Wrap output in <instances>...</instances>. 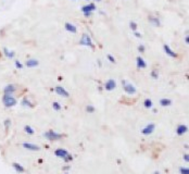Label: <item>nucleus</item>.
Returning a JSON list of instances; mask_svg holds the SVG:
<instances>
[{
    "label": "nucleus",
    "instance_id": "nucleus-5",
    "mask_svg": "<svg viewBox=\"0 0 189 174\" xmlns=\"http://www.w3.org/2000/svg\"><path fill=\"white\" fill-rule=\"evenodd\" d=\"M155 123H149V124H147L146 126L141 129V134L148 136V135H151L152 133L155 132Z\"/></svg>",
    "mask_w": 189,
    "mask_h": 174
},
{
    "label": "nucleus",
    "instance_id": "nucleus-26",
    "mask_svg": "<svg viewBox=\"0 0 189 174\" xmlns=\"http://www.w3.org/2000/svg\"><path fill=\"white\" fill-rule=\"evenodd\" d=\"M95 111H96V108L93 105H88L86 107V112H88V113H93Z\"/></svg>",
    "mask_w": 189,
    "mask_h": 174
},
{
    "label": "nucleus",
    "instance_id": "nucleus-31",
    "mask_svg": "<svg viewBox=\"0 0 189 174\" xmlns=\"http://www.w3.org/2000/svg\"><path fill=\"white\" fill-rule=\"evenodd\" d=\"M179 172H181V174H189V169L188 168H181Z\"/></svg>",
    "mask_w": 189,
    "mask_h": 174
},
{
    "label": "nucleus",
    "instance_id": "nucleus-23",
    "mask_svg": "<svg viewBox=\"0 0 189 174\" xmlns=\"http://www.w3.org/2000/svg\"><path fill=\"white\" fill-rule=\"evenodd\" d=\"M24 132L28 135H34L35 134V131L32 126H29V125H25L24 126Z\"/></svg>",
    "mask_w": 189,
    "mask_h": 174
},
{
    "label": "nucleus",
    "instance_id": "nucleus-36",
    "mask_svg": "<svg viewBox=\"0 0 189 174\" xmlns=\"http://www.w3.org/2000/svg\"><path fill=\"white\" fill-rule=\"evenodd\" d=\"M184 160H185V161H186V162H188V161H189V158H188V155H187V153H186V155H184Z\"/></svg>",
    "mask_w": 189,
    "mask_h": 174
},
{
    "label": "nucleus",
    "instance_id": "nucleus-40",
    "mask_svg": "<svg viewBox=\"0 0 189 174\" xmlns=\"http://www.w3.org/2000/svg\"><path fill=\"white\" fill-rule=\"evenodd\" d=\"M93 1H101V0H93Z\"/></svg>",
    "mask_w": 189,
    "mask_h": 174
},
{
    "label": "nucleus",
    "instance_id": "nucleus-43",
    "mask_svg": "<svg viewBox=\"0 0 189 174\" xmlns=\"http://www.w3.org/2000/svg\"><path fill=\"white\" fill-rule=\"evenodd\" d=\"M87 1H89V0H87Z\"/></svg>",
    "mask_w": 189,
    "mask_h": 174
},
{
    "label": "nucleus",
    "instance_id": "nucleus-37",
    "mask_svg": "<svg viewBox=\"0 0 189 174\" xmlns=\"http://www.w3.org/2000/svg\"><path fill=\"white\" fill-rule=\"evenodd\" d=\"M90 15H91V13H84V16H85V18H89Z\"/></svg>",
    "mask_w": 189,
    "mask_h": 174
},
{
    "label": "nucleus",
    "instance_id": "nucleus-8",
    "mask_svg": "<svg viewBox=\"0 0 189 174\" xmlns=\"http://www.w3.org/2000/svg\"><path fill=\"white\" fill-rule=\"evenodd\" d=\"M80 10H82L83 13H93V11L97 10V7L95 3L91 2V3H88V5H84V7H82Z\"/></svg>",
    "mask_w": 189,
    "mask_h": 174
},
{
    "label": "nucleus",
    "instance_id": "nucleus-11",
    "mask_svg": "<svg viewBox=\"0 0 189 174\" xmlns=\"http://www.w3.org/2000/svg\"><path fill=\"white\" fill-rule=\"evenodd\" d=\"M163 49H164V52L166 53L168 57H171V58H177V57H178V55H177L175 51H173V49L168 45H166V44L163 46Z\"/></svg>",
    "mask_w": 189,
    "mask_h": 174
},
{
    "label": "nucleus",
    "instance_id": "nucleus-30",
    "mask_svg": "<svg viewBox=\"0 0 189 174\" xmlns=\"http://www.w3.org/2000/svg\"><path fill=\"white\" fill-rule=\"evenodd\" d=\"M14 64H15V68H16V69H20V70H21V69H23V68H24V66H23V64H22L19 60H16L15 62H14Z\"/></svg>",
    "mask_w": 189,
    "mask_h": 174
},
{
    "label": "nucleus",
    "instance_id": "nucleus-29",
    "mask_svg": "<svg viewBox=\"0 0 189 174\" xmlns=\"http://www.w3.org/2000/svg\"><path fill=\"white\" fill-rule=\"evenodd\" d=\"M107 59L110 61V62H111V63H115V62H116V61H115V58L111 55V53H108V55H107Z\"/></svg>",
    "mask_w": 189,
    "mask_h": 174
},
{
    "label": "nucleus",
    "instance_id": "nucleus-38",
    "mask_svg": "<svg viewBox=\"0 0 189 174\" xmlns=\"http://www.w3.org/2000/svg\"><path fill=\"white\" fill-rule=\"evenodd\" d=\"M97 62H98L99 66H101V61H100V60H98V61H97Z\"/></svg>",
    "mask_w": 189,
    "mask_h": 174
},
{
    "label": "nucleus",
    "instance_id": "nucleus-4",
    "mask_svg": "<svg viewBox=\"0 0 189 174\" xmlns=\"http://www.w3.org/2000/svg\"><path fill=\"white\" fill-rule=\"evenodd\" d=\"M80 46H85V47H90L93 48V39H91V37L87 34V33H84L82 35V38L80 40Z\"/></svg>",
    "mask_w": 189,
    "mask_h": 174
},
{
    "label": "nucleus",
    "instance_id": "nucleus-39",
    "mask_svg": "<svg viewBox=\"0 0 189 174\" xmlns=\"http://www.w3.org/2000/svg\"><path fill=\"white\" fill-rule=\"evenodd\" d=\"M155 174H160V173H159V172H158V171H155Z\"/></svg>",
    "mask_w": 189,
    "mask_h": 174
},
{
    "label": "nucleus",
    "instance_id": "nucleus-17",
    "mask_svg": "<svg viewBox=\"0 0 189 174\" xmlns=\"http://www.w3.org/2000/svg\"><path fill=\"white\" fill-rule=\"evenodd\" d=\"M25 65L27 66V68H36V66L39 65V61L36 60V59H28V60H26V62H25Z\"/></svg>",
    "mask_w": 189,
    "mask_h": 174
},
{
    "label": "nucleus",
    "instance_id": "nucleus-12",
    "mask_svg": "<svg viewBox=\"0 0 189 174\" xmlns=\"http://www.w3.org/2000/svg\"><path fill=\"white\" fill-rule=\"evenodd\" d=\"M22 146L27 149V150H31V151H38L40 150V147L38 145H35V144H31V142H23Z\"/></svg>",
    "mask_w": 189,
    "mask_h": 174
},
{
    "label": "nucleus",
    "instance_id": "nucleus-32",
    "mask_svg": "<svg viewBox=\"0 0 189 174\" xmlns=\"http://www.w3.org/2000/svg\"><path fill=\"white\" fill-rule=\"evenodd\" d=\"M138 51H139V52H141V53H144L145 51H146V48H145V46L144 45H139L138 46Z\"/></svg>",
    "mask_w": 189,
    "mask_h": 174
},
{
    "label": "nucleus",
    "instance_id": "nucleus-35",
    "mask_svg": "<svg viewBox=\"0 0 189 174\" xmlns=\"http://www.w3.org/2000/svg\"><path fill=\"white\" fill-rule=\"evenodd\" d=\"M185 42H186L187 45L189 44V36L188 35H186V37H185Z\"/></svg>",
    "mask_w": 189,
    "mask_h": 174
},
{
    "label": "nucleus",
    "instance_id": "nucleus-16",
    "mask_svg": "<svg viewBox=\"0 0 189 174\" xmlns=\"http://www.w3.org/2000/svg\"><path fill=\"white\" fill-rule=\"evenodd\" d=\"M136 65H137L138 69H146L147 62L144 60V58H141V57H137V58H136Z\"/></svg>",
    "mask_w": 189,
    "mask_h": 174
},
{
    "label": "nucleus",
    "instance_id": "nucleus-14",
    "mask_svg": "<svg viewBox=\"0 0 189 174\" xmlns=\"http://www.w3.org/2000/svg\"><path fill=\"white\" fill-rule=\"evenodd\" d=\"M148 20H149L150 24H151V25H153V26H155V27L161 26V21H160V18H157V16L149 15V16H148Z\"/></svg>",
    "mask_w": 189,
    "mask_h": 174
},
{
    "label": "nucleus",
    "instance_id": "nucleus-42",
    "mask_svg": "<svg viewBox=\"0 0 189 174\" xmlns=\"http://www.w3.org/2000/svg\"><path fill=\"white\" fill-rule=\"evenodd\" d=\"M64 174H69V173H64Z\"/></svg>",
    "mask_w": 189,
    "mask_h": 174
},
{
    "label": "nucleus",
    "instance_id": "nucleus-18",
    "mask_svg": "<svg viewBox=\"0 0 189 174\" xmlns=\"http://www.w3.org/2000/svg\"><path fill=\"white\" fill-rule=\"evenodd\" d=\"M12 168H13L18 173H24L25 172L24 166H22V164L18 163V162H13V163H12Z\"/></svg>",
    "mask_w": 189,
    "mask_h": 174
},
{
    "label": "nucleus",
    "instance_id": "nucleus-21",
    "mask_svg": "<svg viewBox=\"0 0 189 174\" xmlns=\"http://www.w3.org/2000/svg\"><path fill=\"white\" fill-rule=\"evenodd\" d=\"M172 102H173V101L171 100V99H168V98H162L160 100V105H162V107H168V105H172Z\"/></svg>",
    "mask_w": 189,
    "mask_h": 174
},
{
    "label": "nucleus",
    "instance_id": "nucleus-27",
    "mask_svg": "<svg viewBox=\"0 0 189 174\" xmlns=\"http://www.w3.org/2000/svg\"><path fill=\"white\" fill-rule=\"evenodd\" d=\"M3 125H5V131H8V129H10V126H11V120L10 119H5V121H3Z\"/></svg>",
    "mask_w": 189,
    "mask_h": 174
},
{
    "label": "nucleus",
    "instance_id": "nucleus-34",
    "mask_svg": "<svg viewBox=\"0 0 189 174\" xmlns=\"http://www.w3.org/2000/svg\"><path fill=\"white\" fill-rule=\"evenodd\" d=\"M133 33H134V35L137 37V38H141V34H140V33H138L137 31H136V32H133Z\"/></svg>",
    "mask_w": 189,
    "mask_h": 174
},
{
    "label": "nucleus",
    "instance_id": "nucleus-10",
    "mask_svg": "<svg viewBox=\"0 0 189 174\" xmlns=\"http://www.w3.org/2000/svg\"><path fill=\"white\" fill-rule=\"evenodd\" d=\"M64 28H65L67 32L72 33V34H76L77 33V27L75 26L74 24L70 23V22H65L64 23Z\"/></svg>",
    "mask_w": 189,
    "mask_h": 174
},
{
    "label": "nucleus",
    "instance_id": "nucleus-9",
    "mask_svg": "<svg viewBox=\"0 0 189 174\" xmlns=\"http://www.w3.org/2000/svg\"><path fill=\"white\" fill-rule=\"evenodd\" d=\"M16 86L14 84H8L7 86L3 88V94H7V95H13L14 92H16Z\"/></svg>",
    "mask_w": 189,
    "mask_h": 174
},
{
    "label": "nucleus",
    "instance_id": "nucleus-41",
    "mask_svg": "<svg viewBox=\"0 0 189 174\" xmlns=\"http://www.w3.org/2000/svg\"><path fill=\"white\" fill-rule=\"evenodd\" d=\"M72 1H76V0H72Z\"/></svg>",
    "mask_w": 189,
    "mask_h": 174
},
{
    "label": "nucleus",
    "instance_id": "nucleus-2",
    "mask_svg": "<svg viewBox=\"0 0 189 174\" xmlns=\"http://www.w3.org/2000/svg\"><path fill=\"white\" fill-rule=\"evenodd\" d=\"M122 86H123L124 92H125L126 94H128V95H135L136 92H137V88H136L133 84H131V83H128L127 81H125V79L122 81Z\"/></svg>",
    "mask_w": 189,
    "mask_h": 174
},
{
    "label": "nucleus",
    "instance_id": "nucleus-28",
    "mask_svg": "<svg viewBox=\"0 0 189 174\" xmlns=\"http://www.w3.org/2000/svg\"><path fill=\"white\" fill-rule=\"evenodd\" d=\"M150 75H151V77L153 79H159V72L157 71V70H152L151 71V73H150Z\"/></svg>",
    "mask_w": 189,
    "mask_h": 174
},
{
    "label": "nucleus",
    "instance_id": "nucleus-20",
    "mask_svg": "<svg viewBox=\"0 0 189 174\" xmlns=\"http://www.w3.org/2000/svg\"><path fill=\"white\" fill-rule=\"evenodd\" d=\"M3 53H5V55L8 59H13L14 55H15V52L14 51H10L8 48H3Z\"/></svg>",
    "mask_w": 189,
    "mask_h": 174
},
{
    "label": "nucleus",
    "instance_id": "nucleus-7",
    "mask_svg": "<svg viewBox=\"0 0 189 174\" xmlns=\"http://www.w3.org/2000/svg\"><path fill=\"white\" fill-rule=\"evenodd\" d=\"M54 92H56L57 95L61 96V97H64V98L70 97V92L62 86H56L54 87Z\"/></svg>",
    "mask_w": 189,
    "mask_h": 174
},
{
    "label": "nucleus",
    "instance_id": "nucleus-24",
    "mask_svg": "<svg viewBox=\"0 0 189 174\" xmlns=\"http://www.w3.org/2000/svg\"><path fill=\"white\" fill-rule=\"evenodd\" d=\"M129 28L133 31V32H136L137 31V28H138V25H137V23L134 21H131L129 22Z\"/></svg>",
    "mask_w": 189,
    "mask_h": 174
},
{
    "label": "nucleus",
    "instance_id": "nucleus-3",
    "mask_svg": "<svg viewBox=\"0 0 189 174\" xmlns=\"http://www.w3.org/2000/svg\"><path fill=\"white\" fill-rule=\"evenodd\" d=\"M44 136L48 140H50V142H54V140L61 139V138L63 137V134H60V133H57V132H54V131H52V129H50L48 132L44 133Z\"/></svg>",
    "mask_w": 189,
    "mask_h": 174
},
{
    "label": "nucleus",
    "instance_id": "nucleus-22",
    "mask_svg": "<svg viewBox=\"0 0 189 174\" xmlns=\"http://www.w3.org/2000/svg\"><path fill=\"white\" fill-rule=\"evenodd\" d=\"M152 105H153V102H152V100L150 99V98H147V99H145L144 101V107L146 109H151Z\"/></svg>",
    "mask_w": 189,
    "mask_h": 174
},
{
    "label": "nucleus",
    "instance_id": "nucleus-15",
    "mask_svg": "<svg viewBox=\"0 0 189 174\" xmlns=\"http://www.w3.org/2000/svg\"><path fill=\"white\" fill-rule=\"evenodd\" d=\"M54 155H56L58 158L64 159L65 157L67 156V155H69V152H67V150L63 149V148H59V149H57V150L54 151Z\"/></svg>",
    "mask_w": 189,
    "mask_h": 174
},
{
    "label": "nucleus",
    "instance_id": "nucleus-13",
    "mask_svg": "<svg viewBox=\"0 0 189 174\" xmlns=\"http://www.w3.org/2000/svg\"><path fill=\"white\" fill-rule=\"evenodd\" d=\"M187 132H188V126L185 125V124H179L178 126L176 127V134L178 135V136L186 134Z\"/></svg>",
    "mask_w": 189,
    "mask_h": 174
},
{
    "label": "nucleus",
    "instance_id": "nucleus-6",
    "mask_svg": "<svg viewBox=\"0 0 189 174\" xmlns=\"http://www.w3.org/2000/svg\"><path fill=\"white\" fill-rule=\"evenodd\" d=\"M103 87L107 92H112V90H114L115 88H116V82H115L114 79H108L107 82L104 83Z\"/></svg>",
    "mask_w": 189,
    "mask_h": 174
},
{
    "label": "nucleus",
    "instance_id": "nucleus-1",
    "mask_svg": "<svg viewBox=\"0 0 189 174\" xmlns=\"http://www.w3.org/2000/svg\"><path fill=\"white\" fill-rule=\"evenodd\" d=\"M2 103L5 108H12L18 103L16 98L13 97V95H7V94H3L2 95Z\"/></svg>",
    "mask_w": 189,
    "mask_h": 174
},
{
    "label": "nucleus",
    "instance_id": "nucleus-19",
    "mask_svg": "<svg viewBox=\"0 0 189 174\" xmlns=\"http://www.w3.org/2000/svg\"><path fill=\"white\" fill-rule=\"evenodd\" d=\"M21 105H23V107H26V108H33V107H34L33 102L31 100H29V99L27 97H25V98H23V99H22Z\"/></svg>",
    "mask_w": 189,
    "mask_h": 174
},
{
    "label": "nucleus",
    "instance_id": "nucleus-25",
    "mask_svg": "<svg viewBox=\"0 0 189 174\" xmlns=\"http://www.w3.org/2000/svg\"><path fill=\"white\" fill-rule=\"evenodd\" d=\"M52 108H54L56 111H60L62 109V107L58 101H54V102H52Z\"/></svg>",
    "mask_w": 189,
    "mask_h": 174
},
{
    "label": "nucleus",
    "instance_id": "nucleus-33",
    "mask_svg": "<svg viewBox=\"0 0 189 174\" xmlns=\"http://www.w3.org/2000/svg\"><path fill=\"white\" fill-rule=\"evenodd\" d=\"M63 160L65 161V162H70V161H72V160H73V157L69 153V155H67V156L65 157V158H64Z\"/></svg>",
    "mask_w": 189,
    "mask_h": 174
}]
</instances>
